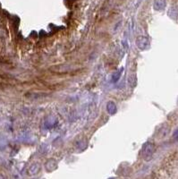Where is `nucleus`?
Wrapping results in <instances>:
<instances>
[{"instance_id": "f257e3e1", "label": "nucleus", "mask_w": 178, "mask_h": 179, "mask_svg": "<svg viewBox=\"0 0 178 179\" xmlns=\"http://www.w3.org/2000/svg\"><path fill=\"white\" fill-rule=\"evenodd\" d=\"M153 151H154L153 145H150V144L146 145V146L143 148V158L145 159H150V158L151 157L152 153H153Z\"/></svg>"}, {"instance_id": "f03ea898", "label": "nucleus", "mask_w": 178, "mask_h": 179, "mask_svg": "<svg viewBox=\"0 0 178 179\" xmlns=\"http://www.w3.org/2000/svg\"><path fill=\"white\" fill-rule=\"evenodd\" d=\"M40 164H34V165H32V166L30 167V169H29V174H30V175H36V174L40 171Z\"/></svg>"}, {"instance_id": "7ed1b4c3", "label": "nucleus", "mask_w": 178, "mask_h": 179, "mask_svg": "<svg viewBox=\"0 0 178 179\" xmlns=\"http://www.w3.org/2000/svg\"><path fill=\"white\" fill-rule=\"evenodd\" d=\"M46 167H47V169L48 170V171H52V170H54L56 167H57V163H56V161L55 160H48V162H47V164H46Z\"/></svg>"}, {"instance_id": "20e7f679", "label": "nucleus", "mask_w": 178, "mask_h": 179, "mask_svg": "<svg viewBox=\"0 0 178 179\" xmlns=\"http://www.w3.org/2000/svg\"><path fill=\"white\" fill-rule=\"evenodd\" d=\"M109 179H117V178H115V177H111V178H109Z\"/></svg>"}]
</instances>
